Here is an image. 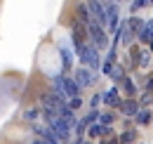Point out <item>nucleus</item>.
<instances>
[{
    "mask_svg": "<svg viewBox=\"0 0 153 144\" xmlns=\"http://www.w3.org/2000/svg\"><path fill=\"white\" fill-rule=\"evenodd\" d=\"M78 17H80V21H82L85 26L94 19V17H92V12H90V7H87V2H80V5H78Z\"/></svg>",
    "mask_w": 153,
    "mask_h": 144,
    "instance_id": "6e6552de",
    "label": "nucleus"
},
{
    "mask_svg": "<svg viewBox=\"0 0 153 144\" xmlns=\"http://www.w3.org/2000/svg\"><path fill=\"white\" fill-rule=\"evenodd\" d=\"M151 2H153V0H151Z\"/></svg>",
    "mask_w": 153,
    "mask_h": 144,
    "instance_id": "b1692460",
    "label": "nucleus"
},
{
    "mask_svg": "<svg viewBox=\"0 0 153 144\" xmlns=\"http://www.w3.org/2000/svg\"><path fill=\"white\" fill-rule=\"evenodd\" d=\"M45 121H47V125L59 135V140H61V142H64V140H68V132H71V130H68V125L64 123V118H61V116H52V118H45Z\"/></svg>",
    "mask_w": 153,
    "mask_h": 144,
    "instance_id": "7ed1b4c3",
    "label": "nucleus"
},
{
    "mask_svg": "<svg viewBox=\"0 0 153 144\" xmlns=\"http://www.w3.org/2000/svg\"><path fill=\"white\" fill-rule=\"evenodd\" d=\"M80 57H82V62L90 66V69H99V52H97V47H92V45H85L82 50H80Z\"/></svg>",
    "mask_w": 153,
    "mask_h": 144,
    "instance_id": "20e7f679",
    "label": "nucleus"
},
{
    "mask_svg": "<svg viewBox=\"0 0 153 144\" xmlns=\"http://www.w3.org/2000/svg\"><path fill=\"white\" fill-rule=\"evenodd\" d=\"M101 99H104V97H101V94H94V97H92V106H97V104H99V102H101Z\"/></svg>",
    "mask_w": 153,
    "mask_h": 144,
    "instance_id": "aec40b11",
    "label": "nucleus"
},
{
    "mask_svg": "<svg viewBox=\"0 0 153 144\" xmlns=\"http://www.w3.org/2000/svg\"><path fill=\"white\" fill-rule=\"evenodd\" d=\"M87 7H90V12H92V17L108 28V12H106L104 2H101V0H87Z\"/></svg>",
    "mask_w": 153,
    "mask_h": 144,
    "instance_id": "f03ea898",
    "label": "nucleus"
},
{
    "mask_svg": "<svg viewBox=\"0 0 153 144\" xmlns=\"http://www.w3.org/2000/svg\"><path fill=\"white\" fill-rule=\"evenodd\" d=\"M101 123H104V128L111 125V123H113V116H111V113H104V116H101Z\"/></svg>",
    "mask_w": 153,
    "mask_h": 144,
    "instance_id": "ddd939ff",
    "label": "nucleus"
},
{
    "mask_svg": "<svg viewBox=\"0 0 153 144\" xmlns=\"http://www.w3.org/2000/svg\"><path fill=\"white\" fill-rule=\"evenodd\" d=\"M26 118H28V121H36V118H38V111H26Z\"/></svg>",
    "mask_w": 153,
    "mask_h": 144,
    "instance_id": "6ab92c4d",
    "label": "nucleus"
},
{
    "mask_svg": "<svg viewBox=\"0 0 153 144\" xmlns=\"http://www.w3.org/2000/svg\"><path fill=\"white\" fill-rule=\"evenodd\" d=\"M82 121H85V123H94V121H97V111H90V113H87Z\"/></svg>",
    "mask_w": 153,
    "mask_h": 144,
    "instance_id": "f3484780",
    "label": "nucleus"
},
{
    "mask_svg": "<svg viewBox=\"0 0 153 144\" xmlns=\"http://www.w3.org/2000/svg\"><path fill=\"white\" fill-rule=\"evenodd\" d=\"M106 12H108V31H115L118 28V5L108 2L106 5Z\"/></svg>",
    "mask_w": 153,
    "mask_h": 144,
    "instance_id": "0eeeda50",
    "label": "nucleus"
},
{
    "mask_svg": "<svg viewBox=\"0 0 153 144\" xmlns=\"http://www.w3.org/2000/svg\"><path fill=\"white\" fill-rule=\"evenodd\" d=\"M61 88H64L66 99H76V97H78V90H80V85L76 83V78H61Z\"/></svg>",
    "mask_w": 153,
    "mask_h": 144,
    "instance_id": "39448f33",
    "label": "nucleus"
},
{
    "mask_svg": "<svg viewBox=\"0 0 153 144\" xmlns=\"http://www.w3.org/2000/svg\"><path fill=\"white\" fill-rule=\"evenodd\" d=\"M104 130H106V128H101V125H92V128H90V135H92V137H97V135H101Z\"/></svg>",
    "mask_w": 153,
    "mask_h": 144,
    "instance_id": "f8f14e48",
    "label": "nucleus"
},
{
    "mask_svg": "<svg viewBox=\"0 0 153 144\" xmlns=\"http://www.w3.org/2000/svg\"><path fill=\"white\" fill-rule=\"evenodd\" d=\"M80 104H82V99H80V97H76V99H71V109H78Z\"/></svg>",
    "mask_w": 153,
    "mask_h": 144,
    "instance_id": "a211bd4d",
    "label": "nucleus"
},
{
    "mask_svg": "<svg viewBox=\"0 0 153 144\" xmlns=\"http://www.w3.org/2000/svg\"><path fill=\"white\" fill-rule=\"evenodd\" d=\"M120 140H123V142H132V140H134V132H130V130H127V132H123V135H120Z\"/></svg>",
    "mask_w": 153,
    "mask_h": 144,
    "instance_id": "2eb2a0df",
    "label": "nucleus"
},
{
    "mask_svg": "<svg viewBox=\"0 0 153 144\" xmlns=\"http://www.w3.org/2000/svg\"><path fill=\"white\" fill-rule=\"evenodd\" d=\"M125 88H127V92H134V85L130 83V80H127V78H125Z\"/></svg>",
    "mask_w": 153,
    "mask_h": 144,
    "instance_id": "412c9836",
    "label": "nucleus"
},
{
    "mask_svg": "<svg viewBox=\"0 0 153 144\" xmlns=\"http://www.w3.org/2000/svg\"><path fill=\"white\" fill-rule=\"evenodd\" d=\"M149 0H134V5H132V12H137V10H141L144 5H146Z\"/></svg>",
    "mask_w": 153,
    "mask_h": 144,
    "instance_id": "dca6fc26",
    "label": "nucleus"
},
{
    "mask_svg": "<svg viewBox=\"0 0 153 144\" xmlns=\"http://www.w3.org/2000/svg\"><path fill=\"white\" fill-rule=\"evenodd\" d=\"M87 31H90L92 40H94V47H97V50H101V47H106V45H108V36H106V26H104V24H99L97 19H92V21L87 24Z\"/></svg>",
    "mask_w": 153,
    "mask_h": 144,
    "instance_id": "f257e3e1",
    "label": "nucleus"
},
{
    "mask_svg": "<svg viewBox=\"0 0 153 144\" xmlns=\"http://www.w3.org/2000/svg\"><path fill=\"white\" fill-rule=\"evenodd\" d=\"M101 2H108V0H101Z\"/></svg>",
    "mask_w": 153,
    "mask_h": 144,
    "instance_id": "5701e85b",
    "label": "nucleus"
},
{
    "mask_svg": "<svg viewBox=\"0 0 153 144\" xmlns=\"http://www.w3.org/2000/svg\"><path fill=\"white\" fill-rule=\"evenodd\" d=\"M73 144H82V140H80V137H78V140H76V142H73Z\"/></svg>",
    "mask_w": 153,
    "mask_h": 144,
    "instance_id": "4be33fe9",
    "label": "nucleus"
},
{
    "mask_svg": "<svg viewBox=\"0 0 153 144\" xmlns=\"http://www.w3.org/2000/svg\"><path fill=\"white\" fill-rule=\"evenodd\" d=\"M137 123H139V125H149V123H151V111H149V109L139 111V113H137Z\"/></svg>",
    "mask_w": 153,
    "mask_h": 144,
    "instance_id": "1a4fd4ad",
    "label": "nucleus"
},
{
    "mask_svg": "<svg viewBox=\"0 0 153 144\" xmlns=\"http://www.w3.org/2000/svg\"><path fill=\"white\" fill-rule=\"evenodd\" d=\"M149 62H151V57H149V52H144L141 57H139V64H141V66H149Z\"/></svg>",
    "mask_w": 153,
    "mask_h": 144,
    "instance_id": "4468645a",
    "label": "nucleus"
},
{
    "mask_svg": "<svg viewBox=\"0 0 153 144\" xmlns=\"http://www.w3.org/2000/svg\"><path fill=\"white\" fill-rule=\"evenodd\" d=\"M123 111H125L127 116H137V113H139V111H137V104H134V102H127V104L123 106Z\"/></svg>",
    "mask_w": 153,
    "mask_h": 144,
    "instance_id": "9b49d317",
    "label": "nucleus"
},
{
    "mask_svg": "<svg viewBox=\"0 0 153 144\" xmlns=\"http://www.w3.org/2000/svg\"><path fill=\"white\" fill-rule=\"evenodd\" d=\"M101 97H104L106 104H118V90H115V88H111L108 92H104Z\"/></svg>",
    "mask_w": 153,
    "mask_h": 144,
    "instance_id": "9d476101",
    "label": "nucleus"
},
{
    "mask_svg": "<svg viewBox=\"0 0 153 144\" xmlns=\"http://www.w3.org/2000/svg\"><path fill=\"white\" fill-rule=\"evenodd\" d=\"M76 83L80 85V88L92 85V83H94V76H92V71H90V69H85V66H82V69H78V71H76Z\"/></svg>",
    "mask_w": 153,
    "mask_h": 144,
    "instance_id": "423d86ee",
    "label": "nucleus"
}]
</instances>
